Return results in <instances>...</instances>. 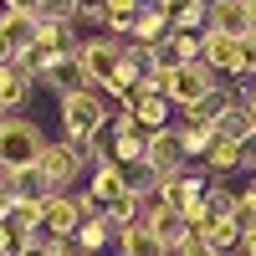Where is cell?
<instances>
[{
    "label": "cell",
    "mask_w": 256,
    "mask_h": 256,
    "mask_svg": "<svg viewBox=\"0 0 256 256\" xmlns=\"http://www.w3.org/2000/svg\"><path fill=\"white\" fill-rule=\"evenodd\" d=\"M41 148H46V134H41V123L10 113L0 123V169L6 174H31L41 164Z\"/></svg>",
    "instance_id": "6da1fadb"
},
{
    "label": "cell",
    "mask_w": 256,
    "mask_h": 256,
    "mask_svg": "<svg viewBox=\"0 0 256 256\" xmlns=\"http://www.w3.org/2000/svg\"><path fill=\"white\" fill-rule=\"evenodd\" d=\"M102 128H108V102H102L98 88L62 98V134H67L72 148H88L92 138H102Z\"/></svg>",
    "instance_id": "7a4b0ae2"
},
{
    "label": "cell",
    "mask_w": 256,
    "mask_h": 256,
    "mask_svg": "<svg viewBox=\"0 0 256 256\" xmlns=\"http://www.w3.org/2000/svg\"><path fill=\"white\" fill-rule=\"evenodd\" d=\"M77 62H82V72H88L92 88L102 98H113V82H118V67H123V41L118 36H82Z\"/></svg>",
    "instance_id": "3957f363"
},
{
    "label": "cell",
    "mask_w": 256,
    "mask_h": 256,
    "mask_svg": "<svg viewBox=\"0 0 256 256\" xmlns=\"http://www.w3.org/2000/svg\"><path fill=\"white\" fill-rule=\"evenodd\" d=\"M82 148H72L67 138L62 144H52L46 138V148H41V164H36V180H41V195H67V184H77L82 180Z\"/></svg>",
    "instance_id": "277c9868"
},
{
    "label": "cell",
    "mask_w": 256,
    "mask_h": 256,
    "mask_svg": "<svg viewBox=\"0 0 256 256\" xmlns=\"http://www.w3.org/2000/svg\"><path fill=\"white\" fill-rule=\"evenodd\" d=\"M220 88V77L205 67V62H190V67H174L169 62V82H164V98H169V108H195V102L205 98V92H216Z\"/></svg>",
    "instance_id": "5b68a950"
},
{
    "label": "cell",
    "mask_w": 256,
    "mask_h": 256,
    "mask_svg": "<svg viewBox=\"0 0 256 256\" xmlns=\"http://www.w3.org/2000/svg\"><path fill=\"white\" fill-rule=\"evenodd\" d=\"M184 148H180V138H174V123L169 128H159V134H148V154H144V169L154 174L159 184L164 180H174V174H184Z\"/></svg>",
    "instance_id": "8992f818"
},
{
    "label": "cell",
    "mask_w": 256,
    "mask_h": 256,
    "mask_svg": "<svg viewBox=\"0 0 256 256\" xmlns=\"http://www.w3.org/2000/svg\"><path fill=\"white\" fill-rule=\"evenodd\" d=\"M77 226H82V216H77L72 195H46L41 200V226H36L41 241H67V236H77Z\"/></svg>",
    "instance_id": "52a82bcc"
},
{
    "label": "cell",
    "mask_w": 256,
    "mask_h": 256,
    "mask_svg": "<svg viewBox=\"0 0 256 256\" xmlns=\"http://www.w3.org/2000/svg\"><path fill=\"white\" fill-rule=\"evenodd\" d=\"M200 62L216 77H241V36H226V31H205L200 36Z\"/></svg>",
    "instance_id": "ba28073f"
},
{
    "label": "cell",
    "mask_w": 256,
    "mask_h": 256,
    "mask_svg": "<svg viewBox=\"0 0 256 256\" xmlns=\"http://www.w3.org/2000/svg\"><path fill=\"white\" fill-rule=\"evenodd\" d=\"M41 88H52L56 98H72V92H82V88H92V82H88V72H82L77 52H72V56L46 62V72H41Z\"/></svg>",
    "instance_id": "9c48e42d"
},
{
    "label": "cell",
    "mask_w": 256,
    "mask_h": 256,
    "mask_svg": "<svg viewBox=\"0 0 256 256\" xmlns=\"http://www.w3.org/2000/svg\"><path fill=\"white\" fill-rule=\"evenodd\" d=\"M31 88H36V77L20 67V62H0V113L26 108V102H31Z\"/></svg>",
    "instance_id": "30bf717a"
},
{
    "label": "cell",
    "mask_w": 256,
    "mask_h": 256,
    "mask_svg": "<svg viewBox=\"0 0 256 256\" xmlns=\"http://www.w3.org/2000/svg\"><path fill=\"white\" fill-rule=\"evenodd\" d=\"M0 46L16 56H26L36 52V16H10V10H0Z\"/></svg>",
    "instance_id": "8fae6325"
},
{
    "label": "cell",
    "mask_w": 256,
    "mask_h": 256,
    "mask_svg": "<svg viewBox=\"0 0 256 256\" xmlns=\"http://www.w3.org/2000/svg\"><path fill=\"white\" fill-rule=\"evenodd\" d=\"M169 36H174V31H169L164 10L144 0V10L134 16V31H128V41H134V46H169Z\"/></svg>",
    "instance_id": "7c38bea8"
},
{
    "label": "cell",
    "mask_w": 256,
    "mask_h": 256,
    "mask_svg": "<svg viewBox=\"0 0 256 256\" xmlns=\"http://www.w3.org/2000/svg\"><path fill=\"white\" fill-rule=\"evenodd\" d=\"M230 102H241L230 88H216V92H205L195 108H184V123H200V128H210V134H216V123L230 113Z\"/></svg>",
    "instance_id": "4fadbf2b"
},
{
    "label": "cell",
    "mask_w": 256,
    "mask_h": 256,
    "mask_svg": "<svg viewBox=\"0 0 256 256\" xmlns=\"http://www.w3.org/2000/svg\"><path fill=\"white\" fill-rule=\"evenodd\" d=\"M236 169H246V154H241L236 138H216L205 148V180H226V174H236Z\"/></svg>",
    "instance_id": "5bb4252c"
},
{
    "label": "cell",
    "mask_w": 256,
    "mask_h": 256,
    "mask_svg": "<svg viewBox=\"0 0 256 256\" xmlns=\"http://www.w3.org/2000/svg\"><path fill=\"white\" fill-rule=\"evenodd\" d=\"M205 31L246 36V0H216V6H205Z\"/></svg>",
    "instance_id": "9a60e30c"
},
{
    "label": "cell",
    "mask_w": 256,
    "mask_h": 256,
    "mask_svg": "<svg viewBox=\"0 0 256 256\" xmlns=\"http://www.w3.org/2000/svg\"><path fill=\"white\" fill-rule=\"evenodd\" d=\"M123 190H128V174H123L118 164H98V169H92V184H88V195L102 205V216H108V205H113V200H123Z\"/></svg>",
    "instance_id": "2e32d148"
},
{
    "label": "cell",
    "mask_w": 256,
    "mask_h": 256,
    "mask_svg": "<svg viewBox=\"0 0 256 256\" xmlns=\"http://www.w3.org/2000/svg\"><path fill=\"white\" fill-rule=\"evenodd\" d=\"M118 251H123V256H169L164 241H159V230H154V226H144V220H138V226H128L123 236H118Z\"/></svg>",
    "instance_id": "e0dca14e"
},
{
    "label": "cell",
    "mask_w": 256,
    "mask_h": 256,
    "mask_svg": "<svg viewBox=\"0 0 256 256\" xmlns=\"http://www.w3.org/2000/svg\"><path fill=\"white\" fill-rule=\"evenodd\" d=\"M164 20H169V31L195 36V31H205V6L200 0H174V6H164Z\"/></svg>",
    "instance_id": "ac0fdd59"
},
{
    "label": "cell",
    "mask_w": 256,
    "mask_h": 256,
    "mask_svg": "<svg viewBox=\"0 0 256 256\" xmlns=\"http://www.w3.org/2000/svg\"><path fill=\"white\" fill-rule=\"evenodd\" d=\"M82 251H88V256H98V251H108L118 236H113V226H108V216H98V220H82L77 226V236H72Z\"/></svg>",
    "instance_id": "d6986e66"
},
{
    "label": "cell",
    "mask_w": 256,
    "mask_h": 256,
    "mask_svg": "<svg viewBox=\"0 0 256 256\" xmlns=\"http://www.w3.org/2000/svg\"><path fill=\"white\" fill-rule=\"evenodd\" d=\"M200 241H205V246H216L220 256H226V251H241V226H236V216L210 220V226L200 230Z\"/></svg>",
    "instance_id": "ffe728a7"
},
{
    "label": "cell",
    "mask_w": 256,
    "mask_h": 256,
    "mask_svg": "<svg viewBox=\"0 0 256 256\" xmlns=\"http://www.w3.org/2000/svg\"><path fill=\"white\" fill-rule=\"evenodd\" d=\"M102 10H108V31L118 41H128V31H134V16L144 10V0H102Z\"/></svg>",
    "instance_id": "44dd1931"
},
{
    "label": "cell",
    "mask_w": 256,
    "mask_h": 256,
    "mask_svg": "<svg viewBox=\"0 0 256 256\" xmlns=\"http://www.w3.org/2000/svg\"><path fill=\"white\" fill-rule=\"evenodd\" d=\"M174 138H180V148H184V159H205V148L216 144V134L210 128H200V123H174Z\"/></svg>",
    "instance_id": "7402d4cb"
},
{
    "label": "cell",
    "mask_w": 256,
    "mask_h": 256,
    "mask_svg": "<svg viewBox=\"0 0 256 256\" xmlns=\"http://www.w3.org/2000/svg\"><path fill=\"white\" fill-rule=\"evenodd\" d=\"M251 128H256V123H251V113H246V102H230V113L216 123V138H236V144H241Z\"/></svg>",
    "instance_id": "603a6c76"
},
{
    "label": "cell",
    "mask_w": 256,
    "mask_h": 256,
    "mask_svg": "<svg viewBox=\"0 0 256 256\" xmlns=\"http://www.w3.org/2000/svg\"><path fill=\"white\" fill-rule=\"evenodd\" d=\"M205 216H210V220L236 216V190H226L220 180H210V184H205Z\"/></svg>",
    "instance_id": "cb8c5ba5"
},
{
    "label": "cell",
    "mask_w": 256,
    "mask_h": 256,
    "mask_svg": "<svg viewBox=\"0 0 256 256\" xmlns=\"http://www.w3.org/2000/svg\"><path fill=\"white\" fill-rule=\"evenodd\" d=\"M236 226H241V230H246V226H256V180L236 195Z\"/></svg>",
    "instance_id": "d4e9b609"
},
{
    "label": "cell",
    "mask_w": 256,
    "mask_h": 256,
    "mask_svg": "<svg viewBox=\"0 0 256 256\" xmlns=\"http://www.w3.org/2000/svg\"><path fill=\"white\" fill-rule=\"evenodd\" d=\"M77 20H82V26H108V10H102V0H82L77 16H72V26H77Z\"/></svg>",
    "instance_id": "484cf974"
},
{
    "label": "cell",
    "mask_w": 256,
    "mask_h": 256,
    "mask_svg": "<svg viewBox=\"0 0 256 256\" xmlns=\"http://www.w3.org/2000/svg\"><path fill=\"white\" fill-rule=\"evenodd\" d=\"M41 16H46V20H72L77 0H41Z\"/></svg>",
    "instance_id": "4316f807"
},
{
    "label": "cell",
    "mask_w": 256,
    "mask_h": 256,
    "mask_svg": "<svg viewBox=\"0 0 256 256\" xmlns=\"http://www.w3.org/2000/svg\"><path fill=\"white\" fill-rule=\"evenodd\" d=\"M0 10H10V16H41V0H0Z\"/></svg>",
    "instance_id": "83f0119b"
},
{
    "label": "cell",
    "mask_w": 256,
    "mask_h": 256,
    "mask_svg": "<svg viewBox=\"0 0 256 256\" xmlns=\"http://www.w3.org/2000/svg\"><path fill=\"white\" fill-rule=\"evenodd\" d=\"M46 256H88V251H82V246L67 236V241H46Z\"/></svg>",
    "instance_id": "f1b7e54d"
},
{
    "label": "cell",
    "mask_w": 256,
    "mask_h": 256,
    "mask_svg": "<svg viewBox=\"0 0 256 256\" xmlns=\"http://www.w3.org/2000/svg\"><path fill=\"white\" fill-rule=\"evenodd\" d=\"M180 256H220V251H216V246H205L200 236H190V241L180 246Z\"/></svg>",
    "instance_id": "f546056e"
},
{
    "label": "cell",
    "mask_w": 256,
    "mask_h": 256,
    "mask_svg": "<svg viewBox=\"0 0 256 256\" xmlns=\"http://www.w3.org/2000/svg\"><path fill=\"white\" fill-rule=\"evenodd\" d=\"M16 256H46V241H41V236H31V241H26V246H20Z\"/></svg>",
    "instance_id": "4dcf8cb0"
},
{
    "label": "cell",
    "mask_w": 256,
    "mask_h": 256,
    "mask_svg": "<svg viewBox=\"0 0 256 256\" xmlns=\"http://www.w3.org/2000/svg\"><path fill=\"white\" fill-rule=\"evenodd\" d=\"M241 251H246V256H256V226H246V230H241Z\"/></svg>",
    "instance_id": "1f68e13d"
},
{
    "label": "cell",
    "mask_w": 256,
    "mask_h": 256,
    "mask_svg": "<svg viewBox=\"0 0 256 256\" xmlns=\"http://www.w3.org/2000/svg\"><path fill=\"white\" fill-rule=\"evenodd\" d=\"M246 31H256V0H246Z\"/></svg>",
    "instance_id": "d6a6232c"
},
{
    "label": "cell",
    "mask_w": 256,
    "mask_h": 256,
    "mask_svg": "<svg viewBox=\"0 0 256 256\" xmlns=\"http://www.w3.org/2000/svg\"><path fill=\"white\" fill-rule=\"evenodd\" d=\"M241 102H246V113H251V123H256V88H251V92H246Z\"/></svg>",
    "instance_id": "836d02e7"
},
{
    "label": "cell",
    "mask_w": 256,
    "mask_h": 256,
    "mask_svg": "<svg viewBox=\"0 0 256 256\" xmlns=\"http://www.w3.org/2000/svg\"><path fill=\"white\" fill-rule=\"evenodd\" d=\"M251 180H256V159H251Z\"/></svg>",
    "instance_id": "e575fe53"
},
{
    "label": "cell",
    "mask_w": 256,
    "mask_h": 256,
    "mask_svg": "<svg viewBox=\"0 0 256 256\" xmlns=\"http://www.w3.org/2000/svg\"><path fill=\"white\" fill-rule=\"evenodd\" d=\"M200 6H216V0H200Z\"/></svg>",
    "instance_id": "d590c367"
},
{
    "label": "cell",
    "mask_w": 256,
    "mask_h": 256,
    "mask_svg": "<svg viewBox=\"0 0 256 256\" xmlns=\"http://www.w3.org/2000/svg\"><path fill=\"white\" fill-rule=\"evenodd\" d=\"M6 118H10V113H0V123H6Z\"/></svg>",
    "instance_id": "8d00e7d4"
},
{
    "label": "cell",
    "mask_w": 256,
    "mask_h": 256,
    "mask_svg": "<svg viewBox=\"0 0 256 256\" xmlns=\"http://www.w3.org/2000/svg\"><path fill=\"white\" fill-rule=\"evenodd\" d=\"M77 6H82V0H77Z\"/></svg>",
    "instance_id": "74e56055"
}]
</instances>
